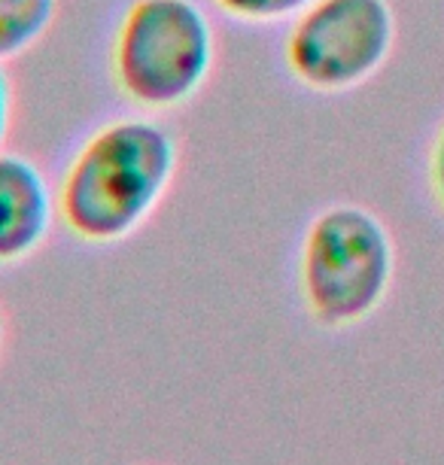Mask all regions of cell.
Returning a JSON list of instances; mask_svg holds the SVG:
<instances>
[{
    "label": "cell",
    "instance_id": "obj_2",
    "mask_svg": "<svg viewBox=\"0 0 444 465\" xmlns=\"http://www.w3.org/2000/svg\"><path fill=\"white\" fill-rule=\"evenodd\" d=\"M220 40L198 0H128L110 37V80L141 113L192 104L213 76Z\"/></svg>",
    "mask_w": 444,
    "mask_h": 465
},
{
    "label": "cell",
    "instance_id": "obj_8",
    "mask_svg": "<svg viewBox=\"0 0 444 465\" xmlns=\"http://www.w3.org/2000/svg\"><path fill=\"white\" fill-rule=\"evenodd\" d=\"M426 180H429V192L435 207L444 213V125L435 131L429 159H426Z\"/></svg>",
    "mask_w": 444,
    "mask_h": 465
},
{
    "label": "cell",
    "instance_id": "obj_9",
    "mask_svg": "<svg viewBox=\"0 0 444 465\" xmlns=\"http://www.w3.org/2000/svg\"><path fill=\"white\" fill-rule=\"evenodd\" d=\"M15 122V89H13V76L6 74V64H0V149L10 140Z\"/></svg>",
    "mask_w": 444,
    "mask_h": 465
},
{
    "label": "cell",
    "instance_id": "obj_1",
    "mask_svg": "<svg viewBox=\"0 0 444 465\" xmlns=\"http://www.w3.org/2000/svg\"><path fill=\"white\" fill-rule=\"evenodd\" d=\"M180 143L150 113L101 122L55 183L58 223L74 241L113 247L150 223L177 180Z\"/></svg>",
    "mask_w": 444,
    "mask_h": 465
},
{
    "label": "cell",
    "instance_id": "obj_3",
    "mask_svg": "<svg viewBox=\"0 0 444 465\" xmlns=\"http://www.w3.org/2000/svg\"><path fill=\"white\" fill-rule=\"evenodd\" d=\"M299 295L320 329H353L380 311L396 277V243L384 219L353 201L313 213L299 243Z\"/></svg>",
    "mask_w": 444,
    "mask_h": 465
},
{
    "label": "cell",
    "instance_id": "obj_7",
    "mask_svg": "<svg viewBox=\"0 0 444 465\" xmlns=\"http://www.w3.org/2000/svg\"><path fill=\"white\" fill-rule=\"evenodd\" d=\"M225 19L241 25H277L292 22L313 0H211Z\"/></svg>",
    "mask_w": 444,
    "mask_h": 465
},
{
    "label": "cell",
    "instance_id": "obj_4",
    "mask_svg": "<svg viewBox=\"0 0 444 465\" xmlns=\"http://www.w3.org/2000/svg\"><path fill=\"white\" fill-rule=\"evenodd\" d=\"M396 43L390 0H313L283 37V64L301 89L341 94L387 64Z\"/></svg>",
    "mask_w": 444,
    "mask_h": 465
},
{
    "label": "cell",
    "instance_id": "obj_6",
    "mask_svg": "<svg viewBox=\"0 0 444 465\" xmlns=\"http://www.w3.org/2000/svg\"><path fill=\"white\" fill-rule=\"evenodd\" d=\"M61 0H0V64L22 58L46 40Z\"/></svg>",
    "mask_w": 444,
    "mask_h": 465
},
{
    "label": "cell",
    "instance_id": "obj_10",
    "mask_svg": "<svg viewBox=\"0 0 444 465\" xmlns=\"http://www.w3.org/2000/svg\"><path fill=\"white\" fill-rule=\"evenodd\" d=\"M4 344H6V320H4V311H0V353H4Z\"/></svg>",
    "mask_w": 444,
    "mask_h": 465
},
{
    "label": "cell",
    "instance_id": "obj_5",
    "mask_svg": "<svg viewBox=\"0 0 444 465\" xmlns=\"http://www.w3.org/2000/svg\"><path fill=\"white\" fill-rule=\"evenodd\" d=\"M58 223L55 186L31 155L0 149V268L46 247Z\"/></svg>",
    "mask_w": 444,
    "mask_h": 465
}]
</instances>
